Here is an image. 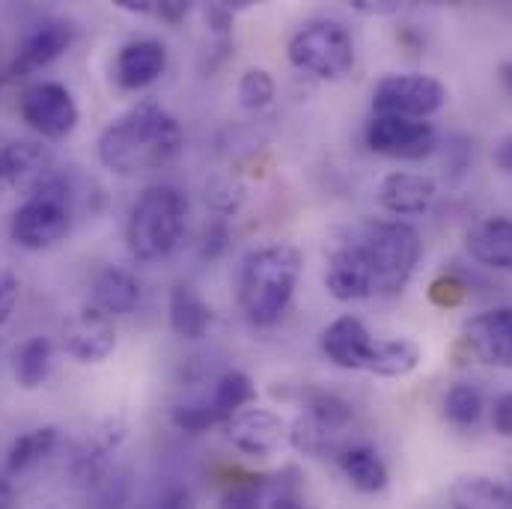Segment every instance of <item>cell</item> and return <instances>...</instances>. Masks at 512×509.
I'll return each instance as SVG.
<instances>
[{"label": "cell", "mask_w": 512, "mask_h": 509, "mask_svg": "<svg viewBox=\"0 0 512 509\" xmlns=\"http://www.w3.org/2000/svg\"><path fill=\"white\" fill-rule=\"evenodd\" d=\"M465 251L474 262L512 274V218L510 215H495L480 224H474L465 236Z\"/></svg>", "instance_id": "obj_19"}, {"label": "cell", "mask_w": 512, "mask_h": 509, "mask_svg": "<svg viewBox=\"0 0 512 509\" xmlns=\"http://www.w3.org/2000/svg\"><path fill=\"white\" fill-rule=\"evenodd\" d=\"M438 200V182L426 173H390L379 185V203L384 212L396 218H414L426 215L432 203Z\"/></svg>", "instance_id": "obj_18"}, {"label": "cell", "mask_w": 512, "mask_h": 509, "mask_svg": "<svg viewBox=\"0 0 512 509\" xmlns=\"http://www.w3.org/2000/svg\"><path fill=\"white\" fill-rule=\"evenodd\" d=\"M51 367H54V343L48 337H27L12 352V376L24 390L42 387L51 376Z\"/></svg>", "instance_id": "obj_25"}, {"label": "cell", "mask_w": 512, "mask_h": 509, "mask_svg": "<svg viewBox=\"0 0 512 509\" xmlns=\"http://www.w3.org/2000/svg\"><path fill=\"white\" fill-rule=\"evenodd\" d=\"M137 304H140V283L131 271L108 265L93 277V307H99L111 319L128 316Z\"/></svg>", "instance_id": "obj_22"}, {"label": "cell", "mask_w": 512, "mask_h": 509, "mask_svg": "<svg viewBox=\"0 0 512 509\" xmlns=\"http://www.w3.org/2000/svg\"><path fill=\"white\" fill-rule=\"evenodd\" d=\"M286 57L298 72L319 81H343L355 69V39L340 21L316 18L289 36Z\"/></svg>", "instance_id": "obj_6"}, {"label": "cell", "mask_w": 512, "mask_h": 509, "mask_svg": "<svg viewBox=\"0 0 512 509\" xmlns=\"http://www.w3.org/2000/svg\"><path fill=\"white\" fill-rule=\"evenodd\" d=\"M450 509H512V486L489 477H459L450 486Z\"/></svg>", "instance_id": "obj_24"}, {"label": "cell", "mask_w": 512, "mask_h": 509, "mask_svg": "<svg viewBox=\"0 0 512 509\" xmlns=\"http://www.w3.org/2000/svg\"><path fill=\"white\" fill-rule=\"evenodd\" d=\"M179 120L158 102L143 99L99 134V161L117 176H137L170 164L182 152Z\"/></svg>", "instance_id": "obj_1"}, {"label": "cell", "mask_w": 512, "mask_h": 509, "mask_svg": "<svg viewBox=\"0 0 512 509\" xmlns=\"http://www.w3.org/2000/svg\"><path fill=\"white\" fill-rule=\"evenodd\" d=\"M18 114L45 140L69 137L81 120L75 96L69 93V87L57 81H39V84L24 87L18 96Z\"/></svg>", "instance_id": "obj_8"}, {"label": "cell", "mask_w": 512, "mask_h": 509, "mask_svg": "<svg viewBox=\"0 0 512 509\" xmlns=\"http://www.w3.org/2000/svg\"><path fill=\"white\" fill-rule=\"evenodd\" d=\"M227 239H230V230L224 221H212L203 233V245H200V254L203 259H218V256L227 251Z\"/></svg>", "instance_id": "obj_36"}, {"label": "cell", "mask_w": 512, "mask_h": 509, "mask_svg": "<svg viewBox=\"0 0 512 509\" xmlns=\"http://www.w3.org/2000/svg\"><path fill=\"white\" fill-rule=\"evenodd\" d=\"M355 9H358V12H367V15H393V12H399V3H393V0H384V3L358 0Z\"/></svg>", "instance_id": "obj_39"}, {"label": "cell", "mask_w": 512, "mask_h": 509, "mask_svg": "<svg viewBox=\"0 0 512 509\" xmlns=\"http://www.w3.org/2000/svg\"><path fill=\"white\" fill-rule=\"evenodd\" d=\"M167 319L176 337L182 340H203L215 322V310L191 283H176L167 301Z\"/></svg>", "instance_id": "obj_20"}, {"label": "cell", "mask_w": 512, "mask_h": 509, "mask_svg": "<svg viewBox=\"0 0 512 509\" xmlns=\"http://www.w3.org/2000/svg\"><path fill=\"white\" fill-rule=\"evenodd\" d=\"M158 509H191V495L185 489H176V492L164 495V501L158 504Z\"/></svg>", "instance_id": "obj_40"}, {"label": "cell", "mask_w": 512, "mask_h": 509, "mask_svg": "<svg viewBox=\"0 0 512 509\" xmlns=\"http://www.w3.org/2000/svg\"><path fill=\"white\" fill-rule=\"evenodd\" d=\"M18 292H21L18 280L12 274L0 271V325L12 319V310L18 304Z\"/></svg>", "instance_id": "obj_38"}, {"label": "cell", "mask_w": 512, "mask_h": 509, "mask_svg": "<svg viewBox=\"0 0 512 509\" xmlns=\"http://www.w3.org/2000/svg\"><path fill=\"white\" fill-rule=\"evenodd\" d=\"M355 242L370 265L373 295H382V298L399 295L411 283L423 256V242H420L417 227L399 218L364 224L355 233Z\"/></svg>", "instance_id": "obj_5"}, {"label": "cell", "mask_w": 512, "mask_h": 509, "mask_svg": "<svg viewBox=\"0 0 512 509\" xmlns=\"http://www.w3.org/2000/svg\"><path fill=\"white\" fill-rule=\"evenodd\" d=\"M483 411H486V396L477 384H453L444 396V417L456 429H474L483 420Z\"/></svg>", "instance_id": "obj_28"}, {"label": "cell", "mask_w": 512, "mask_h": 509, "mask_svg": "<svg viewBox=\"0 0 512 509\" xmlns=\"http://www.w3.org/2000/svg\"><path fill=\"white\" fill-rule=\"evenodd\" d=\"M271 489H274V477H245L242 483H233L221 495L218 509H265Z\"/></svg>", "instance_id": "obj_29"}, {"label": "cell", "mask_w": 512, "mask_h": 509, "mask_svg": "<svg viewBox=\"0 0 512 509\" xmlns=\"http://www.w3.org/2000/svg\"><path fill=\"white\" fill-rule=\"evenodd\" d=\"M265 509H310V504L301 501L298 486L283 483V474H277L274 477V495L265 501Z\"/></svg>", "instance_id": "obj_35"}, {"label": "cell", "mask_w": 512, "mask_h": 509, "mask_svg": "<svg viewBox=\"0 0 512 509\" xmlns=\"http://www.w3.org/2000/svg\"><path fill=\"white\" fill-rule=\"evenodd\" d=\"M78 200H81L78 188L66 176L51 173L12 212V221H9L12 242L24 251H48L60 245L72 230Z\"/></svg>", "instance_id": "obj_4"}, {"label": "cell", "mask_w": 512, "mask_h": 509, "mask_svg": "<svg viewBox=\"0 0 512 509\" xmlns=\"http://www.w3.org/2000/svg\"><path fill=\"white\" fill-rule=\"evenodd\" d=\"M495 161H498L507 173H512V134H507V137L498 143V149H495Z\"/></svg>", "instance_id": "obj_41"}, {"label": "cell", "mask_w": 512, "mask_h": 509, "mask_svg": "<svg viewBox=\"0 0 512 509\" xmlns=\"http://www.w3.org/2000/svg\"><path fill=\"white\" fill-rule=\"evenodd\" d=\"M188 227V200L173 185H149L131 203L126 242L137 262H164L179 251Z\"/></svg>", "instance_id": "obj_3"}, {"label": "cell", "mask_w": 512, "mask_h": 509, "mask_svg": "<svg viewBox=\"0 0 512 509\" xmlns=\"http://www.w3.org/2000/svg\"><path fill=\"white\" fill-rule=\"evenodd\" d=\"M319 346L334 367L358 373V370H370L376 337L367 331V325L358 316H340L322 331Z\"/></svg>", "instance_id": "obj_16"}, {"label": "cell", "mask_w": 512, "mask_h": 509, "mask_svg": "<svg viewBox=\"0 0 512 509\" xmlns=\"http://www.w3.org/2000/svg\"><path fill=\"white\" fill-rule=\"evenodd\" d=\"M468 298V283L459 274H441L438 280L429 283V301L435 307H459Z\"/></svg>", "instance_id": "obj_32"}, {"label": "cell", "mask_w": 512, "mask_h": 509, "mask_svg": "<svg viewBox=\"0 0 512 509\" xmlns=\"http://www.w3.org/2000/svg\"><path fill=\"white\" fill-rule=\"evenodd\" d=\"M128 504V480L126 474L114 471L105 483L93 489V507L90 509H126Z\"/></svg>", "instance_id": "obj_33"}, {"label": "cell", "mask_w": 512, "mask_h": 509, "mask_svg": "<svg viewBox=\"0 0 512 509\" xmlns=\"http://www.w3.org/2000/svg\"><path fill=\"white\" fill-rule=\"evenodd\" d=\"M15 507V492L9 486V480L0 477V509H12Z\"/></svg>", "instance_id": "obj_42"}, {"label": "cell", "mask_w": 512, "mask_h": 509, "mask_svg": "<svg viewBox=\"0 0 512 509\" xmlns=\"http://www.w3.org/2000/svg\"><path fill=\"white\" fill-rule=\"evenodd\" d=\"M206 399H209L212 411L218 414V420H221V423H227L233 414H239L242 408H248V405L254 402L256 384L251 382V376H248V373H242V370H230V373H224V376L215 382L212 393H209Z\"/></svg>", "instance_id": "obj_27"}, {"label": "cell", "mask_w": 512, "mask_h": 509, "mask_svg": "<svg viewBox=\"0 0 512 509\" xmlns=\"http://www.w3.org/2000/svg\"><path fill=\"white\" fill-rule=\"evenodd\" d=\"M170 420H173L176 429H182V432H188V435H200V432H206V429H212V426L221 423L218 414L212 411L209 399H191V402L173 405Z\"/></svg>", "instance_id": "obj_31"}, {"label": "cell", "mask_w": 512, "mask_h": 509, "mask_svg": "<svg viewBox=\"0 0 512 509\" xmlns=\"http://www.w3.org/2000/svg\"><path fill=\"white\" fill-rule=\"evenodd\" d=\"M367 146L393 161H423L438 149V131L423 120L376 117L367 123Z\"/></svg>", "instance_id": "obj_9"}, {"label": "cell", "mask_w": 512, "mask_h": 509, "mask_svg": "<svg viewBox=\"0 0 512 509\" xmlns=\"http://www.w3.org/2000/svg\"><path fill=\"white\" fill-rule=\"evenodd\" d=\"M420 361H423V352L414 340H405V337L376 340L367 373L382 376V379H405L420 367Z\"/></svg>", "instance_id": "obj_26"}, {"label": "cell", "mask_w": 512, "mask_h": 509, "mask_svg": "<svg viewBox=\"0 0 512 509\" xmlns=\"http://www.w3.org/2000/svg\"><path fill=\"white\" fill-rule=\"evenodd\" d=\"M227 438L230 444L254 459L274 456L280 450V444L289 438V429L283 423V417L271 408H242L239 414H233L227 423Z\"/></svg>", "instance_id": "obj_15"}, {"label": "cell", "mask_w": 512, "mask_h": 509, "mask_svg": "<svg viewBox=\"0 0 512 509\" xmlns=\"http://www.w3.org/2000/svg\"><path fill=\"white\" fill-rule=\"evenodd\" d=\"M465 349L498 370H512V307H495L471 316L462 328Z\"/></svg>", "instance_id": "obj_13"}, {"label": "cell", "mask_w": 512, "mask_h": 509, "mask_svg": "<svg viewBox=\"0 0 512 509\" xmlns=\"http://www.w3.org/2000/svg\"><path fill=\"white\" fill-rule=\"evenodd\" d=\"M63 349L78 364H102L117 349V328L108 313L87 304L63 322Z\"/></svg>", "instance_id": "obj_10"}, {"label": "cell", "mask_w": 512, "mask_h": 509, "mask_svg": "<svg viewBox=\"0 0 512 509\" xmlns=\"http://www.w3.org/2000/svg\"><path fill=\"white\" fill-rule=\"evenodd\" d=\"M492 426L501 438H512V390L501 393L492 405Z\"/></svg>", "instance_id": "obj_37"}, {"label": "cell", "mask_w": 512, "mask_h": 509, "mask_svg": "<svg viewBox=\"0 0 512 509\" xmlns=\"http://www.w3.org/2000/svg\"><path fill=\"white\" fill-rule=\"evenodd\" d=\"M78 30L72 21L63 18H48L39 21L33 30L24 33V39L18 42V51L9 63V69L3 72L6 78H27L45 66H51L60 54H66L75 42Z\"/></svg>", "instance_id": "obj_12"}, {"label": "cell", "mask_w": 512, "mask_h": 509, "mask_svg": "<svg viewBox=\"0 0 512 509\" xmlns=\"http://www.w3.org/2000/svg\"><path fill=\"white\" fill-rule=\"evenodd\" d=\"M325 289L334 301H343V304L373 298L370 265L361 254L355 236L331 245L328 259H325Z\"/></svg>", "instance_id": "obj_14"}, {"label": "cell", "mask_w": 512, "mask_h": 509, "mask_svg": "<svg viewBox=\"0 0 512 509\" xmlns=\"http://www.w3.org/2000/svg\"><path fill=\"white\" fill-rule=\"evenodd\" d=\"M447 105V87L423 72H390L373 90V114L399 120H429Z\"/></svg>", "instance_id": "obj_7"}, {"label": "cell", "mask_w": 512, "mask_h": 509, "mask_svg": "<svg viewBox=\"0 0 512 509\" xmlns=\"http://www.w3.org/2000/svg\"><path fill=\"white\" fill-rule=\"evenodd\" d=\"M304 271V254L292 245H265L242 262L239 307L254 328H271L283 319Z\"/></svg>", "instance_id": "obj_2"}, {"label": "cell", "mask_w": 512, "mask_h": 509, "mask_svg": "<svg viewBox=\"0 0 512 509\" xmlns=\"http://www.w3.org/2000/svg\"><path fill=\"white\" fill-rule=\"evenodd\" d=\"M167 72V45L158 39H131L114 57V81L120 90L137 93Z\"/></svg>", "instance_id": "obj_17"}, {"label": "cell", "mask_w": 512, "mask_h": 509, "mask_svg": "<svg viewBox=\"0 0 512 509\" xmlns=\"http://www.w3.org/2000/svg\"><path fill=\"white\" fill-rule=\"evenodd\" d=\"M128 426L123 417H108L102 420L90 438L81 444V450L72 459V477L78 486H84L87 492H93L99 483H105L114 474V459L120 453V447L126 444Z\"/></svg>", "instance_id": "obj_11"}, {"label": "cell", "mask_w": 512, "mask_h": 509, "mask_svg": "<svg viewBox=\"0 0 512 509\" xmlns=\"http://www.w3.org/2000/svg\"><path fill=\"white\" fill-rule=\"evenodd\" d=\"M337 465L343 471V477L349 480L352 489H358L361 495H379L387 489V465L379 456V450L367 441H355L349 444L340 456H337Z\"/></svg>", "instance_id": "obj_21"}, {"label": "cell", "mask_w": 512, "mask_h": 509, "mask_svg": "<svg viewBox=\"0 0 512 509\" xmlns=\"http://www.w3.org/2000/svg\"><path fill=\"white\" fill-rule=\"evenodd\" d=\"M206 200H209L218 212L233 215V212L239 209V203H242V188H233L230 182H215L212 188H206Z\"/></svg>", "instance_id": "obj_34"}, {"label": "cell", "mask_w": 512, "mask_h": 509, "mask_svg": "<svg viewBox=\"0 0 512 509\" xmlns=\"http://www.w3.org/2000/svg\"><path fill=\"white\" fill-rule=\"evenodd\" d=\"M274 93H277V84L271 78V72L265 69H248L242 78H239V105L248 108V111H262L274 102Z\"/></svg>", "instance_id": "obj_30"}, {"label": "cell", "mask_w": 512, "mask_h": 509, "mask_svg": "<svg viewBox=\"0 0 512 509\" xmlns=\"http://www.w3.org/2000/svg\"><path fill=\"white\" fill-rule=\"evenodd\" d=\"M60 444V429L57 426H36L27 429L24 435H18L9 450H6V474L18 477L30 468H36L39 462H45Z\"/></svg>", "instance_id": "obj_23"}]
</instances>
